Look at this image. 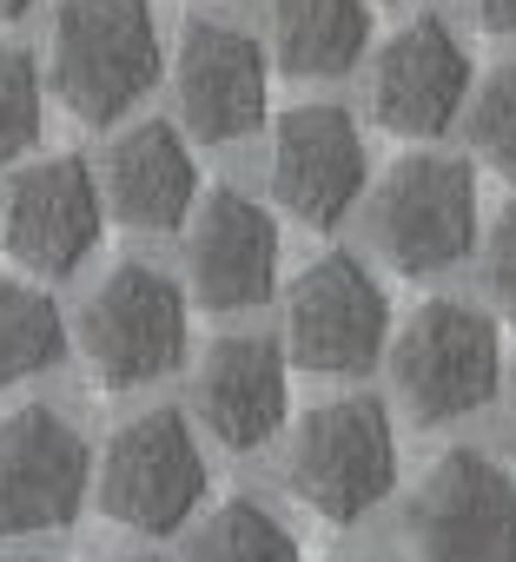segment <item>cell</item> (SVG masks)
Segmentation results:
<instances>
[{
    "label": "cell",
    "instance_id": "3957f363",
    "mask_svg": "<svg viewBox=\"0 0 516 562\" xmlns=\"http://www.w3.org/2000/svg\"><path fill=\"white\" fill-rule=\"evenodd\" d=\"M397 397L417 424H450L470 417L496 397L503 384V351H496V325L476 305L457 299H430L411 312V325L397 331Z\"/></svg>",
    "mask_w": 516,
    "mask_h": 562
},
{
    "label": "cell",
    "instance_id": "7402d4cb",
    "mask_svg": "<svg viewBox=\"0 0 516 562\" xmlns=\"http://www.w3.org/2000/svg\"><path fill=\"white\" fill-rule=\"evenodd\" d=\"M490 292H496L503 318L516 325V212H503V225L490 232Z\"/></svg>",
    "mask_w": 516,
    "mask_h": 562
},
{
    "label": "cell",
    "instance_id": "8fae6325",
    "mask_svg": "<svg viewBox=\"0 0 516 562\" xmlns=\"http://www.w3.org/2000/svg\"><path fill=\"white\" fill-rule=\"evenodd\" d=\"M172 87H179V113H186V133L192 139H245L266 126V54L245 27H225V21H186L179 34V67H172Z\"/></svg>",
    "mask_w": 516,
    "mask_h": 562
},
{
    "label": "cell",
    "instance_id": "cb8c5ba5",
    "mask_svg": "<svg viewBox=\"0 0 516 562\" xmlns=\"http://www.w3.org/2000/svg\"><path fill=\"white\" fill-rule=\"evenodd\" d=\"M27 8H34V0H0V21H21Z\"/></svg>",
    "mask_w": 516,
    "mask_h": 562
},
{
    "label": "cell",
    "instance_id": "ffe728a7",
    "mask_svg": "<svg viewBox=\"0 0 516 562\" xmlns=\"http://www.w3.org/2000/svg\"><path fill=\"white\" fill-rule=\"evenodd\" d=\"M41 139V67L21 47H0V166H14Z\"/></svg>",
    "mask_w": 516,
    "mask_h": 562
},
{
    "label": "cell",
    "instance_id": "5bb4252c",
    "mask_svg": "<svg viewBox=\"0 0 516 562\" xmlns=\"http://www.w3.org/2000/svg\"><path fill=\"white\" fill-rule=\"evenodd\" d=\"M470 100V54L463 41L424 14L411 21L384 54H378V74H371V106L384 120V133L397 139H437Z\"/></svg>",
    "mask_w": 516,
    "mask_h": 562
},
{
    "label": "cell",
    "instance_id": "ba28073f",
    "mask_svg": "<svg viewBox=\"0 0 516 562\" xmlns=\"http://www.w3.org/2000/svg\"><path fill=\"white\" fill-rule=\"evenodd\" d=\"M417 562H516V483L483 450H450L411 496Z\"/></svg>",
    "mask_w": 516,
    "mask_h": 562
},
{
    "label": "cell",
    "instance_id": "7c38bea8",
    "mask_svg": "<svg viewBox=\"0 0 516 562\" xmlns=\"http://www.w3.org/2000/svg\"><path fill=\"white\" fill-rule=\"evenodd\" d=\"M272 192L292 218L332 232L364 192V133L345 106H292L272 139Z\"/></svg>",
    "mask_w": 516,
    "mask_h": 562
},
{
    "label": "cell",
    "instance_id": "7a4b0ae2",
    "mask_svg": "<svg viewBox=\"0 0 516 562\" xmlns=\"http://www.w3.org/2000/svg\"><path fill=\"white\" fill-rule=\"evenodd\" d=\"M80 351L106 391H133L166 378L186 358V292L159 265H113L106 285L80 312Z\"/></svg>",
    "mask_w": 516,
    "mask_h": 562
},
{
    "label": "cell",
    "instance_id": "9a60e30c",
    "mask_svg": "<svg viewBox=\"0 0 516 562\" xmlns=\"http://www.w3.org/2000/svg\"><path fill=\"white\" fill-rule=\"evenodd\" d=\"M199 424L225 443V450H258L272 443L292 404L285 384V351L272 338H218L199 364Z\"/></svg>",
    "mask_w": 516,
    "mask_h": 562
},
{
    "label": "cell",
    "instance_id": "d4e9b609",
    "mask_svg": "<svg viewBox=\"0 0 516 562\" xmlns=\"http://www.w3.org/2000/svg\"><path fill=\"white\" fill-rule=\"evenodd\" d=\"M509 443H516V384H509Z\"/></svg>",
    "mask_w": 516,
    "mask_h": 562
},
{
    "label": "cell",
    "instance_id": "ac0fdd59",
    "mask_svg": "<svg viewBox=\"0 0 516 562\" xmlns=\"http://www.w3.org/2000/svg\"><path fill=\"white\" fill-rule=\"evenodd\" d=\"M60 358H67L60 305L27 278H0V391L54 371Z\"/></svg>",
    "mask_w": 516,
    "mask_h": 562
},
{
    "label": "cell",
    "instance_id": "5b68a950",
    "mask_svg": "<svg viewBox=\"0 0 516 562\" xmlns=\"http://www.w3.org/2000/svg\"><path fill=\"white\" fill-rule=\"evenodd\" d=\"M205 496V457L192 443L186 411L159 404L113 430L100 457V509L139 536H172Z\"/></svg>",
    "mask_w": 516,
    "mask_h": 562
},
{
    "label": "cell",
    "instance_id": "4316f807",
    "mask_svg": "<svg viewBox=\"0 0 516 562\" xmlns=\"http://www.w3.org/2000/svg\"><path fill=\"white\" fill-rule=\"evenodd\" d=\"M0 562H8V555H0Z\"/></svg>",
    "mask_w": 516,
    "mask_h": 562
},
{
    "label": "cell",
    "instance_id": "8992f818",
    "mask_svg": "<svg viewBox=\"0 0 516 562\" xmlns=\"http://www.w3.org/2000/svg\"><path fill=\"white\" fill-rule=\"evenodd\" d=\"M371 238L397 271H450L476 245V179L450 153H411L371 199Z\"/></svg>",
    "mask_w": 516,
    "mask_h": 562
},
{
    "label": "cell",
    "instance_id": "52a82bcc",
    "mask_svg": "<svg viewBox=\"0 0 516 562\" xmlns=\"http://www.w3.org/2000/svg\"><path fill=\"white\" fill-rule=\"evenodd\" d=\"M93 450L54 404H21L0 417V536L67 529L87 503Z\"/></svg>",
    "mask_w": 516,
    "mask_h": 562
},
{
    "label": "cell",
    "instance_id": "277c9868",
    "mask_svg": "<svg viewBox=\"0 0 516 562\" xmlns=\"http://www.w3.org/2000/svg\"><path fill=\"white\" fill-rule=\"evenodd\" d=\"M292 483L332 522H358L364 509H378L391 496V483H397L391 411L378 397H332V404H318L299 424V437H292Z\"/></svg>",
    "mask_w": 516,
    "mask_h": 562
},
{
    "label": "cell",
    "instance_id": "44dd1931",
    "mask_svg": "<svg viewBox=\"0 0 516 562\" xmlns=\"http://www.w3.org/2000/svg\"><path fill=\"white\" fill-rule=\"evenodd\" d=\"M470 106V146H476V159H490V172H503V179H516V67H503V74H490L483 87H476V100H463Z\"/></svg>",
    "mask_w": 516,
    "mask_h": 562
},
{
    "label": "cell",
    "instance_id": "484cf974",
    "mask_svg": "<svg viewBox=\"0 0 516 562\" xmlns=\"http://www.w3.org/2000/svg\"><path fill=\"white\" fill-rule=\"evenodd\" d=\"M106 562H146V555H106Z\"/></svg>",
    "mask_w": 516,
    "mask_h": 562
},
{
    "label": "cell",
    "instance_id": "d6986e66",
    "mask_svg": "<svg viewBox=\"0 0 516 562\" xmlns=\"http://www.w3.org/2000/svg\"><path fill=\"white\" fill-rule=\"evenodd\" d=\"M186 562H299V542L292 529L266 509V503H218L192 542H186Z\"/></svg>",
    "mask_w": 516,
    "mask_h": 562
},
{
    "label": "cell",
    "instance_id": "2e32d148",
    "mask_svg": "<svg viewBox=\"0 0 516 562\" xmlns=\"http://www.w3.org/2000/svg\"><path fill=\"white\" fill-rule=\"evenodd\" d=\"M100 199L113 205V218H126V225H139V232H172V225H186V212H192V199H199V166H192L179 126L146 120V126L120 133L113 153H106V186H100Z\"/></svg>",
    "mask_w": 516,
    "mask_h": 562
},
{
    "label": "cell",
    "instance_id": "6da1fadb",
    "mask_svg": "<svg viewBox=\"0 0 516 562\" xmlns=\"http://www.w3.org/2000/svg\"><path fill=\"white\" fill-rule=\"evenodd\" d=\"M159 80V27L146 0H60L54 93L74 120L113 126Z\"/></svg>",
    "mask_w": 516,
    "mask_h": 562
},
{
    "label": "cell",
    "instance_id": "603a6c76",
    "mask_svg": "<svg viewBox=\"0 0 516 562\" xmlns=\"http://www.w3.org/2000/svg\"><path fill=\"white\" fill-rule=\"evenodd\" d=\"M470 8L490 34H516V0H470Z\"/></svg>",
    "mask_w": 516,
    "mask_h": 562
},
{
    "label": "cell",
    "instance_id": "9c48e42d",
    "mask_svg": "<svg viewBox=\"0 0 516 562\" xmlns=\"http://www.w3.org/2000/svg\"><path fill=\"white\" fill-rule=\"evenodd\" d=\"M100 225H106V199L80 153L21 166L8 179V199H0V238L41 278H67L100 245Z\"/></svg>",
    "mask_w": 516,
    "mask_h": 562
},
{
    "label": "cell",
    "instance_id": "30bf717a",
    "mask_svg": "<svg viewBox=\"0 0 516 562\" xmlns=\"http://www.w3.org/2000/svg\"><path fill=\"white\" fill-rule=\"evenodd\" d=\"M391 331V305L378 292V278L358 258H318L299 285H292V312H285V345L305 371L318 378H351L371 371Z\"/></svg>",
    "mask_w": 516,
    "mask_h": 562
},
{
    "label": "cell",
    "instance_id": "4fadbf2b",
    "mask_svg": "<svg viewBox=\"0 0 516 562\" xmlns=\"http://www.w3.org/2000/svg\"><path fill=\"white\" fill-rule=\"evenodd\" d=\"M186 271H192V299L212 312H245L266 305L279 285V225L266 205H251L245 192L218 186L186 232Z\"/></svg>",
    "mask_w": 516,
    "mask_h": 562
},
{
    "label": "cell",
    "instance_id": "e0dca14e",
    "mask_svg": "<svg viewBox=\"0 0 516 562\" xmlns=\"http://www.w3.org/2000/svg\"><path fill=\"white\" fill-rule=\"evenodd\" d=\"M371 47V0H272V54L292 80H338Z\"/></svg>",
    "mask_w": 516,
    "mask_h": 562
}]
</instances>
